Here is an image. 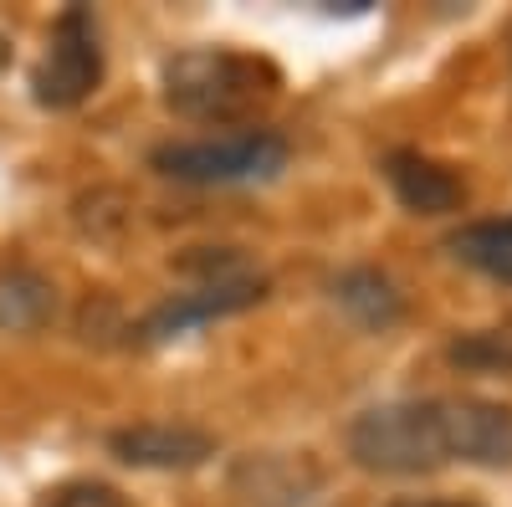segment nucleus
Returning <instances> with one entry per match:
<instances>
[{
    "label": "nucleus",
    "mask_w": 512,
    "mask_h": 507,
    "mask_svg": "<svg viewBox=\"0 0 512 507\" xmlns=\"http://www.w3.org/2000/svg\"><path fill=\"white\" fill-rule=\"evenodd\" d=\"M164 103L190 123H241L277 98V72L231 47H185L159 67Z\"/></svg>",
    "instance_id": "f257e3e1"
},
{
    "label": "nucleus",
    "mask_w": 512,
    "mask_h": 507,
    "mask_svg": "<svg viewBox=\"0 0 512 507\" xmlns=\"http://www.w3.org/2000/svg\"><path fill=\"white\" fill-rule=\"evenodd\" d=\"M349 456H354V467L374 477H431L451 467L441 400L369 405L349 426Z\"/></svg>",
    "instance_id": "f03ea898"
},
{
    "label": "nucleus",
    "mask_w": 512,
    "mask_h": 507,
    "mask_svg": "<svg viewBox=\"0 0 512 507\" xmlns=\"http://www.w3.org/2000/svg\"><path fill=\"white\" fill-rule=\"evenodd\" d=\"M154 169L180 185H262L287 169V139L272 129H236L216 139L159 144Z\"/></svg>",
    "instance_id": "7ed1b4c3"
},
{
    "label": "nucleus",
    "mask_w": 512,
    "mask_h": 507,
    "mask_svg": "<svg viewBox=\"0 0 512 507\" xmlns=\"http://www.w3.org/2000/svg\"><path fill=\"white\" fill-rule=\"evenodd\" d=\"M190 267H200V282L185 287V292H175L169 303H159L134 328L139 344H169V338H185L200 323L246 313V308H256V303L267 298V277L246 272V262H236V257H200Z\"/></svg>",
    "instance_id": "20e7f679"
},
{
    "label": "nucleus",
    "mask_w": 512,
    "mask_h": 507,
    "mask_svg": "<svg viewBox=\"0 0 512 507\" xmlns=\"http://www.w3.org/2000/svg\"><path fill=\"white\" fill-rule=\"evenodd\" d=\"M98 82H103L98 16L88 6H67L47 31V52L31 72V98L41 108H77L98 93Z\"/></svg>",
    "instance_id": "39448f33"
},
{
    "label": "nucleus",
    "mask_w": 512,
    "mask_h": 507,
    "mask_svg": "<svg viewBox=\"0 0 512 507\" xmlns=\"http://www.w3.org/2000/svg\"><path fill=\"white\" fill-rule=\"evenodd\" d=\"M446 415V451L466 467L507 472L512 467V405L482 395H441Z\"/></svg>",
    "instance_id": "423d86ee"
},
{
    "label": "nucleus",
    "mask_w": 512,
    "mask_h": 507,
    "mask_svg": "<svg viewBox=\"0 0 512 507\" xmlns=\"http://www.w3.org/2000/svg\"><path fill=\"white\" fill-rule=\"evenodd\" d=\"M108 451L123 467H144V472H195L216 456V436L190 420H139L108 436Z\"/></svg>",
    "instance_id": "0eeeda50"
},
{
    "label": "nucleus",
    "mask_w": 512,
    "mask_h": 507,
    "mask_svg": "<svg viewBox=\"0 0 512 507\" xmlns=\"http://www.w3.org/2000/svg\"><path fill=\"white\" fill-rule=\"evenodd\" d=\"M384 180H390L395 200L410 210V216H451L466 200V185L451 164L420 154V149H395L384 159Z\"/></svg>",
    "instance_id": "6e6552de"
},
{
    "label": "nucleus",
    "mask_w": 512,
    "mask_h": 507,
    "mask_svg": "<svg viewBox=\"0 0 512 507\" xmlns=\"http://www.w3.org/2000/svg\"><path fill=\"white\" fill-rule=\"evenodd\" d=\"M333 303L344 308L359 328H369V333H384V328H395L405 318L400 287L384 272H374V267H354L344 277H333Z\"/></svg>",
    "instance_id": "1a4fd4ad"
},
{
    "label": "nucleus",
    "mask_w": 512,
    "mask_h": 507,
    "mask_svg": "<svg viewBox=\"0 0 512 507\" xmlns=\"http://www.w3.org/2000/svg\"><path fill=\"white\" fill-rule=\"evenodd\" d=\"M57 313V287L36 267H6L0 272V333H41Z\"/></svg>",
    "instance_id": "9d476101"
},
{
    "label": "nucleus",
    "mask_w": 512,
    "mask_h": 507,
    "mask_svg": "<svg viewBox=\"0 0 512 507\" xmlns=\"http://www.w3.org/2000/svg\"><path fill=\"white\" fill-rule=\"evenodd\" d=\"M451 257L477 267L482 277L492 282H512V216H497V221H472L461 226L451 241Z\"/></svg>",
    "instance_id": "9b49d317"
},
{
    "label": "nucleus",
    "mask_w": 512,
    "mask_h": 507,
    "mask_svg": "<svg viewBox=\"0 0 512 507\" xmlns=\"http://www.w3.org/2000/svg\"><path fill=\"white\" fill-rule=\"evenodd\" d=\"M446 359L456 369H477V374H512V328H477L451 338Z\"/></svg>",
    "instance_id": "f8f14e48"
},
{
    "label": "nucleus",
    "mask_w": 512,
    "mask_h": 507,
    "mask_svg": "<svg viewBox=\"0 0 512 507\" xmlns=\"http://www.w3.org/2000/svg\"><path fill=\"white\" fill-rule=\"evenodd\" d=\"M47 507H128V502H123V492L108 487V482H67V487L52 492Z\"/></svg>",
    "instance_id": "ddd939ff"
},
{
    "label": "nucleus",
    "mask_w": 512,
    "mask_h": 507,
    "mask_svg": "<svg viewBox=\"0 0 512 507\" xmlns=\"http://www.w3.org/2000/svg\"><path fill=\"white\" fill-rule=\"evenodd\" d=\"M395 507H477V502H456V497H400Z\"/></svg>",
    "instance_id": "4468645a"
},
{
    "label": "nucleus",
    "mask_w": 512,
    "mask_h": 507,
    "mask_svg": "<svg viewBox=\"0 0 512 507\" xmlns=\"http://www.w3.org/2000/svg\"><path fill=\"white\" fill-rule=\"evenodd\" d=\"M6 67H11V36L0 31V72H6Z\"/></svg>",
    "instance_id": "2eb2a0df"
},
{
    "label": "nucleus",
    "mask_w": 512,
    "mask_h": 507,
    "mask_svg": "<svg viewBox=\"0 0 512 507\" xmlns=\"http://www.w3.org/2000/svg\"><path fill=\"white\" fill-rule=\"evenodd\" d=\"M287 507H308V502H287Z\"/></svg>",
    "instance_id": "dca6fc26"
}]
</instances>
